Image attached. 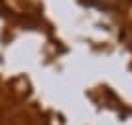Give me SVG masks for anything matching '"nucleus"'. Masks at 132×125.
Instances as JSON below:
<instances>
[]
</instances>
